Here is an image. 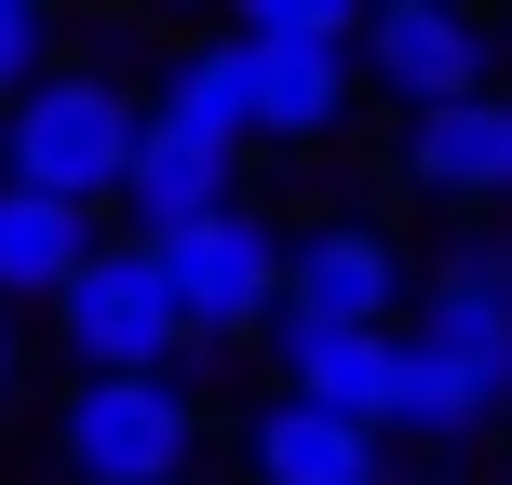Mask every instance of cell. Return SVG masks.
<instances>
[{"mask_svg":"<svg viewBox=\"0 0 512 485\" xmlns=\"http://www.w3.org/2000/svg\"><path fill=\"white\" fill-rule=\"evenodd\" d=\"M270 351H283V405H310V418H351V432H378V445H391V391H405V324H391V337H351V324H270Z\"/></svg>","mask_w":512,"mask_h":485,"instance_id":"obj_7","label":"cell"},{"mask_svg":"<svg viewBox=\"0 0 512 485\" xmlns=\"http://www.w3.org/2000/svg\"><path fill=\"white\" fill-rule=\"evenodd\" d=\"M0 391H14V324H0Z\"/></svg>","mask_w":512,"mask_h":485,"instance_id":"obj_18","label":"cell"},{"mask_svg":"<svg viewBox=\"0 0 512 485\" xmlns=\"http://www.w3.org/2000/svg\"><path fill=\"white\" fill-rule=\"evenodd\" d=\"M499 41H512V27H499Z\"/></svg>","mask_w":512,"mask_h":485,"instance_id":"obj_19","label":"cell"},{"mask_svg":"<svg viewBox=\"0 0 512 485\" xmlns=\"http://www.w3.org/2000/svg\"><path fill=\"white\" fill-rule=\"evenodd\" d=\"M54 337H68L81 378H176V297H162L149 243H95L68 270V297H54Z\"/></svg>","mask_w":512,"mask_h":485,"instance_id":"obj_5","label":"cell"},{"mask_svg":"<svg viewBox=\"0 0 512 485\" xmlns=\"http://www.w3.org/2000/svg\"><path fill=\"white\" fill-rule=\"evenodd\" d=\"M405 243L364 230V216H324V230L283 243V324H351V337H391L405 324Z\"/></svg>","mask_w":512,"mask_h":485,"instance_id":"obj_6","label":"cell"},{"mask_svg":"<svg viewBox=\"0 0 512 485\" xmlns=\"http://www.w3.org/2000/svg\"><path fill=\"white\" fill-rule=\"evenodd\" d=\"M243 472H256V485H391V472H378V432L310 418V405H256V418H243Z\"/></svg>","mask_w":512,"mask_h":485,"instance_id":"obj_13","label":"cell"},{"mask_svg":"<svg viewBox=\"0 0 512 485\" xmlns=\"http://www.w3.org/2000/svg\"><path fill=\"white\" fill-rule=\"evenodd\" d=\"M54 459L81 485H189L203 459V405L176 378H81L54 405Z\"/></svg>","mask_w":512,"mask_h":485,"instance_id":"obj_2","label":"cell"},{"mask_svg":"<svg viewBox=\"0 0 512 485\" xmlns=\"http://www.w3.org/2000/svg\"><path fill=\"white\" fill-rule=\"evenodd\" d=\"M149 270H162V297H176V337H270L283 324V230L256 203L149 243Z\"/></svg>","mask_w":512,"mask_h":485,"instance_id":"obj_4","label":"cell"},{"mask_svg":"<svg viewBox=\"0 0 512 485\" xmlns=\"http://www.w3.org/2000/svg\"><path fill=\"white\" fill-rule=\"evenodd\" d=\"M108 203L135 216L122 243H176V230H203V216L243 203V162H230V149H189V135H162V122H135V162H122Z\"/></svg>","mask_w":512,"mask_h":485,"instance_id":"obj_8","label":"cell"},{"mask_svg":"<svg viewBox=\"0 0 512 485\" xmlns=\"http://www.w3.org/2000/svg\"><path fill=\"white\" fill-rule=\"evenodd\" d=\"M95 243H108V216L0 189V324H14V310H54V297H68V270H81Z\"/></svg>","mask_w":512,"mask_h":485,"instance_id":"obj_12","label":"cell"},{"mask_svg":"<svg viewBox=\"0 0 512 485\" xmlns=\"http://www.w3.org/2000/svg\"><path fill=\"white\" fill-rule=\"evenodd\" d=\"M405 176L432 189V203H512V81L405 122Z\"/></svg>","mask_w":512,"mask_h":485,"instance_id":"obj_11","label":"cell"},{"mask_svg":"<svg viewBox=\"0 0 512 485\" xmlns=\"http://www.w3.org/2000/svg\"><path fill=\"white\" fill-rule=\"evenodd\" d=\"M135 122H149V95H135L122 68H41L0 108V189L108 216V189H122V162H135Z\"/></svg>","mask_w":512,"mask_h":485,"instance_id":"obj_1","label":"cell"},{"mask_svg":"<svg viewBox=\"0 0 512 485\" xmlns=\"http://www.w3.org/2000/svg\"><path fill=\"white\" fill-rule=\"evenodd\" d=\"M405 337H432V351H499L512 364V283H499V256H445V270L418 283V324Z\"/></svg>","mask_w":512,"mask_h":485,"instance_id":"obj_15","label":"cell"},{"mask_svg":"<svg viewBox=\"0 0 512 485\" xmlns=\"http://www.w3.org/2000/svg\"><path fill=\"white\" fill-rule=\"evenodd\" d=\"M41 68H54V27L27 14V0H0V108H14V95H27Z\"/></svg>","mask_w":512,"mask_h":485,"instance_id":"obj_17","label":"cell"},{"mask_svg":"<svg viewBox=\"0 0 512 485\" xmlns=\"http://www.w3.org/2000/svg\"><path fill=\"white\" fill-rule=\"evenodd\" d=\"M391 432H418V445L512 432V364H499V351H432V337H405V391H391Z\"/></svg>","mask_w":512,"mask_h":485,"instance_id":"obj_10","label":"cell"},{"mask_svg":"<svg viewBox=\"0 0 512 485\" xmlns=\"http://www.w3.org/2000/svg\"><path fill=\"white\" fill-rule=\"evenodd\" d=\"M149 122L162 135H189V149H256V108H243V54L230 41H189L176 68H162V95H149Z\"/></svg>","mask_w":512,"mask_h":485,"instance_id":"obj_14","label":"cell"},{"mask_svg":"<svg viewBox=\"0 0 512 485\" xmlns=\"http://www.w3.org/2000/svg\"><path fill=\"white\" fill-rule=\"evenodd\" d=\"M351 27H364V14H337V0H256L230 41H337V54H351Z\"/></svg>","mask_w":512,"mask_h":485,"instance_id":"obj_16","label":"cell"},{"mask_svg":"<svg viewBox=\"0 0 512 485\" xmlns=\"http://www.w3.org/2000/svg\"><path fill=\"white\" fill-rule=\"evenodd\" d=\"M351 81H378L405 122H432L459 95H499V27L459 14V0H378L351 27Z\"/></svg>","mask_w":512,"mask_h":485,"instance_id":"obj_3","label":"cell"},{"mask_svg":"<svg viewBox=\"0 0 512 485\" xmlns=\"http://www.w3.org/2000/svg\"><path fill=\"white\" fill-rule=\"evenodd\" d=\"M243 54V108H256V149H310V135L351 122V54L337 41H230Z\"/></svg>","mask_w":512,"mask_h":485,"instance_id":"obj_9","label":"cell"}]
</instances>
